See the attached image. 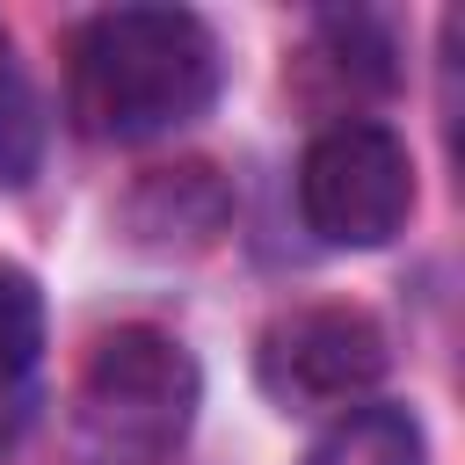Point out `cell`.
Wrapping results in <instances>:
<instances>
[{
  "instance_id": "3957f363",
  "label": "cell",
  "mask_w": 465,
  "mask_h": 465,
  "mask_svg": "<svg viewBox=\"0 0 465 465\" xmlns=\"http://www.w3.org/2000/svg\"><path fill=\"white\" fill-rule=\"evenodd\" d=\"M298 218L320 247H385L414 218V153L385 124H327L298 160Z\"/></svg>"
},
{
  "instance_id": "277c9868",
  "label": "cell",
  "mask_w": 465,
  "mask_h": 465,
  "mask_svg": "<svg viewBox=\"0 0 465 465\" xmlns=\"http://www.w3.org/2000/svg\"><path fill=\"white\" fill-rule=\"evenodd\" d=\"M385 363L392 341L363 305H291L254 341V378L276 407H356Z\"/></svg>"
},
{
  "instance_id": "7a4b0ae2",
  "label": "cell",
  "mask_w": 465,
  "mask_h": 465,
  "mask_svg": "<svg viewBox=\"0 0 465 465\" xmlns=\"http://www.w3.org/2000/svg\"><path fill=\"white\" fill-rule=\"evenodd\" d=\"M80 429L102 465H160L203 400L196 356L167 327H109L80 363Z\"/></svg>"
},
{
  "instance_id": "ba28073f",
  "label": "cell",
  "mask_w": 465,
  "mask_h": 465,
  "mask_svg": "<svg viewBox=\"0 0 465 465\" xmlns=\"http://www.w3.org/2000/svg\"><path fill=\"white\" fill-rule=\"evenodd\" d=\"M36 160H44V102L15 65H0V189H22Z\"/></svg>"
},
{
  "instance_id": "6da1fadb",
  "label": "cell",
  "mask_w": 465,
  "mask_h": 465,
  "mask_svg": "<svg viewBox=\"0 0 465 465\" xmlns=\"http://www.w3.org/2000/svg\"><path fill=\"white\" fill-rule=\"evenodd\" d=\"M225 58L196 7H102L65 44V109L87 138H160L218 102Z\"/></svg>"
},
{
  "instance_id": "5b68a950",
  "label": "cell",
  "mask_w": 465,
  "mask_h": 465,
  "mask_svg": "<svg viewBox=\"0 0 465 465\" xmlns=\"http://www.w3.org/2000/svg\"><path fill=\"white\" fill-rule=\"evenodd\" d=\"M225 225H232V189H225V174L211 160L153 167L124 196V232L145 254H203V247H218Z\"/></svg>"
},
{
  "instance_id": "8992f818",
  "label": "cell",
  "mask_w": 465,
  "mask_h": 465,
  "mask_svg": "<svg viewBox=\"0 0 465 465\" xmlns=\"http://www.w3.org/2000/svg\"><path fill=\"white\" fill-rule=\"evenodd\" d=\"M421 458H429V443H421L414 407L356 400V407H341V414L305 443L298 465H421Z\"/></svg>"
},
{
  "instance_id": "9c48e42d",
  "label": "cell",
  "mask_w": 465,
  "mask_h": 465,
  "mask_svg": "<svg viewBox=\"0 0 465 465\" xmlns=\"http://www.w3.org/2000/svg\"><path fill=\"white\" fill-rule=\"evenodd\" d=\"M0 65H7V29H0Z\"/></svg>"
},
{
  "instance_id": "52a82bcc",
  "label": "cell",
  "mask_w": 465,
  "mask_h": 465,
  "mask_svg": "<svg viewBox=\"0 0 465 465\" xmlns=\"http://www.w3.org/2000/svg\"><path fill=\"white\" fill-rule=\"evenodd\" d=\"M44 356V291L22 262H0V385H22Z\"/></svg>"
}]
</instances>
